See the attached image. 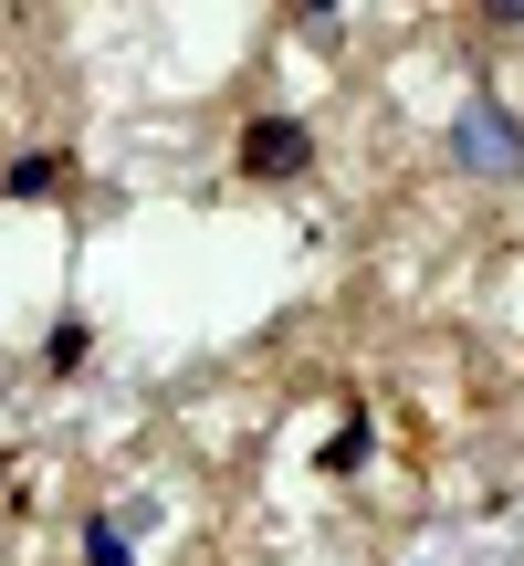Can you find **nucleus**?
Masks as SVG:
<instances>
[{"label":"nucleus","mask_w":524,"mask_h":566,"mask_svg":"<svg viewBox=\"0 0 524 566\" xmlns=\"http://www.w3.org/2000/svg\"><path fill=\"white\" fill-rule=\"evenodd\" d=\"M357 462H367V420L346 409V420H336V441H325V472H357Z\"/></svg>","instance_id":"423d86ee"},{"label":"nucleus","mask_w":524,"mask_h":566,"mask_svg":"<svg viewBox=\"0 0 524 566\" xmlns=\"http://www.w3.org/2000/svg\"><path fill=\"white\" fill-rule=\"evenodd\" d=\"M451 158L472 168V179H524V116L493 95H472L462 116H451Z\"/></svg>","instance_id":"f257e3e1"},{"label":"nucleus","mask_w":524,"mask_h":566,"mask_svg":"<svg viewBox=\"0 0 524 566\" xmlns=\"http://www.w3.org/2000/svg\"><path fill=\"white\" fill-rule=\"evenodd\" d=\"M304 168H315L304 116H252L242 126V179H304Z\"/></svg>","instance_id":"f03ea898"},{"label":"nucleus","mask_w":524,"mask_h":566,"mask_svg":"<svg viewBox=\"0 0 524 566\" xmlns=\"http://www.w3.org/2000/svg\"><path fill=\"white\" fill-rule=\"evenodd\" d=\"M84 346H95V336H84V315H63L53 336H42V367H53V378H74V367H84Z\"/></svg>","instance_id":"20e7f679"},{"label":"nucleus","mask_w":524,"mask_h":566,"mask_svg":"<svg viewBox=\"0 0 524 566\" xmlns=\"http://www.w3.org/2000/svg\"><path fill=\"white\" fill-rule=\"evenodd\" d=\"M0 472H11V462H0Z\"/></svg>","instance_id":"0eeeda50"},{"label":"nucleus","mask_w":524,"mask_h":566,"mask_svg":"<svg viewBox=\"0 0 524 566\" xmlns=\"http://www.w3.org/2000/svg\"><path fill=\"white\" fill-rule=\"evenodd\" d=\"M42 189H74V158H63V147H21V158L0 168V200H42Z\"/></svg>","instance_id":"7ed1b4c3"},{"label":"nucleus","mask_w":524,"mask_h":566,"mask_svg":"<svg viewBox=\"0 0 524 566\" xmlns=\"http://www.w3.org/2000/svg\"><path fill=\"white\" fill-rule=\"evenodd\" d=\"M84 566H137L126 556V514H95V525H84Z\"/></svg>","instance_id":"39448f33"}]
</instances>
